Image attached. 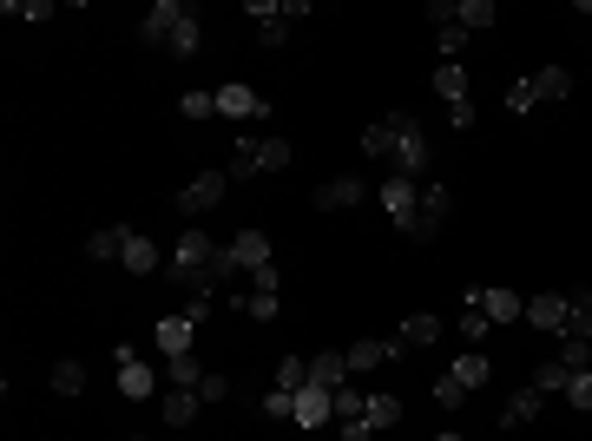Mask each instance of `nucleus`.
<instances>
[{"label": "nucleus", "mask_w": 592, "mask_h": 441, "mask_svg": "<svg viewBox=\"0 0 592 441\" xmlns=\"http://www.w3.org/2000/svg\"><path fill=\"white\" fill-rule=\"evenodd\" d=\"M454 376H461V389H487V382H494V363H487V349H468V356L454 363Z\"/></svg>", "instance_id": "nucleus-26"}, {"label": "nucleus", "mask_w": 592, "mask_h": 441, "mask_svg": "<svg viewBox=\"0 0 592 441\" xmlns=\"http://www.w3.org/2000/svg\"><path fill=\"white\" fill-rule=\"evenodd\" d=\"M435 402H441V409H461V402H468V389H461V376H454V369L435 382Z\"/></svg>", "instance_id": "nucleus-39"}, {"label": "nucleus", "mask_w": 592, "mask_h": 441, "mask_svg": "<svg viewBox=\"0 0 592 441\" xmlns=\"http://www.w3.org/2000/svg\"><path fill=\"white\" fill-rule=\"evenodd\" d=\"M527 86H533V106H553V99L573 93V73L566 66H540V73H527Z\"/></svg>", "instance_id": "nucleus-17"}, {"label": "nucleus", "mask_w": 592, "mask_h": 441, "mask_svg": "<svg viewBox=\"0 0 592 441\" xmlns=\"http://www.w3.org/2000/svg\"><path fill=\"white\" fill-rule=\"evenodd\" d=\"M152 343H158V356H191L198 323H191V316H158V323H152Z\"/></svg>", "instance_id": "nucleus-10"}, {"label": "nucleus", "mask_w": 592, "mask_h": 441, "mask_svg": "<svg viewBox=\"0 0 592 441\" xmlns=\"http://www.w3.org/2000/svg\"><path fill=\"white\" fill-rule=\"evenodd\" d=\"M448 211H454V191L441 185V178H428V185H421V205H415V224H408V237H415V244H428V237L448 224Z\"/></svg>", "instance_id": "nucleus-6"}, {"label": "nucleus", "mask_w": 592, "mask_h": 441, "mask_svg": "<svg viewBox=\"0 0 592 441\" xmlns=\"http://www.w3.org/2000/svg\"><path fill=\"white\" fill-rule=\"evenodd\" d=\"M474 119H481V112H474V99H461V106H448V126H454V132H468Z\"/></svg>", "instance_id": "nucleus-45"}, {"label": "nucleus", "mask_w": 592, "mask_h": 441, "mask_svg": "<svg viewBox=\"0 0 592 441\" xmlns=\"http://www.w3.org/2000/svg\"><path fill=\"white\" fill-rule=\"evenodd\" d=\"M0 14H7V20H27V27H40V20H53L60 7H53V0H7Z\"/></svg>", "instance_id": "nucleus-29"}, {"label": "nucleus", "mask_w": 592, "mask_h": 441, "mask_svg": "<svg viewBox=\"0 0 592 441\" xmlns=\"http://www.w3.org/2000/svg\"><path fill=\"white\" fill-rule=\"evenodd\" d=\"M362 415H369V395H362V389H336V428L362 422Z\"/></svg>", "instance_id": "nucleus-33"}, {"label": "nucleus", "mask_w": 592, "mask_h": 441, "mask_svg": "<svg viewBox=\"0 0 592 441\" xmlns=\"http://www.w3.org/2000/svg\"><path fill=\"white\" fill-rule=\"evenodd\" d=\"M540 402H546V395L533 389V382H527V389H514V402H507V409H500V428H527L533 415H540Z\"/></svg>", "instance_id": "nucleus-23"}, {"label": "nucleus", "mask_w": 592, "mask_h": 441, "mask_svg": "<svg viewBox=\"0 0 592 441\" xmlns=\"http://www.w3.org/2000/svg\"><path fill=\"white\" fill-rule=\"evenodd\" d=\"M362 198H369V178H329V185H316V211H356Z\"/></svg>", "instance_id": "nucleus-12"}, {"label": "nucleus", "mask_w": 592, "mask_h": 441, "mask_svg": "<svg viewBox=\"0 0 592 441\" xmlns=\"http://www.w3.org/2000/svg\"><path fill=\"white\" fill-rule=\"evenodd\" d=\"M343 356H349V376H362V369H382V363H395V356H408V349L395 343V336H382V343H375V336H362V343H349Z\"/></svg>", "instance_id": "nucleus-11"}, {"label": "nucleus", "mask_w": 592, "mask_h": 441, "mask_svg": "<svg viewBox=\"0 0 592 441\" xmlns=\"http://www.w3.org/2000/svg\"><path fill=\"white\" fill-rule=\"evenodd\" d=\"M277 389H310V356H283Z\"/></svg>", "instance_id": "nucleus-34"}, {"label": "nucleus", "mask_w": 592, "mask_h": 441, "mask_svg": "<svg viewBox=\"0 0 592 441\" xmlns=\"http://www.w3.org/2000/svg\"><path fill=\"white\" fill-rule=\"evenodd\" d=\"M178 112H185V119H218V93H204V86H191V93L178 99Z\"/></svg>", "instance_id": "nucleus-32"}, {"label": "nucleus", "mask_w": 592, "mask_h": 441, "mask_svg": "<svg viewBox=\"0 0 592 441\" xmlns=\"http://www.w3.org/2000/svg\"><path fill=\"white\" fill-rule=\"evenodd\" d=\"M454 20H461L468 33H487L500 14H494V0H454Z\"/></svg>", "instance_id": "nucleus-28"}, {"label": "nucleus", "mask_w": 592, "mask_h": 441, "mask_svg": "<svg viewBox=\"0 0 592 441\" xmlns=\"http://www.w3.org/2000/svg\"><path fill=\"white\" fill-rule=\"evenodd\" d=\"M435 441H468V435H461V428H441V435Z\"/></svg>", "instance_id": "nucleus-46"}, {"label": "nucleus", "mask_w": 592, "mask_h": 441, "mask_svg": "<svg viewBox=\"0 0 592 441\" xmlns=\"http://www.w3.org/2000/svg\"><path fill=\"white\" fill-rule=\"evenodd\" d=\"M119 395H125V402H152V395H158V369L145 363V356H139V363H119Z\"/></svg>", "instance_id": "nucleus-14"}, {"label": "nucleus", "mask_w": 592, "mask_h": 441, "mask_svg": "<svg viewBox=\"0 0 592 441\" xmlns=\"http://www.w3.org/2000/svg\"><path fill=\"white\" fill-rule=\"evenodd\" d=\"M586 369H592V363H586Z\"/></svg>", "instance_id": "nucleus-47"}, {"label": "nucleus", "mask_w": 592, "mask_h": 441, "mask_svg": "<svg viewBox=\"0 0 592 441\" xmlns=\"http://www.w3.org/2000/svg\"><path fill=\"white\" fill-rule=\"evenodd\" d=\"M336 415V389H296V428H323Z\"/></svg>", "instance_id": "nucleus-15"}, {"label": "nucleus", "mask_w": 592, "mask_h": 441, "mask_svg": "<svg viewBox=\"0 0 592 441\" xmlns=\"http://www.w3.org/2000/svg\"><path fill=\"white\" fill-rule=\"evenodd\" d=\"M224 191H231V172H198V178H191V185L172 198V211H178V218H204L211 205H224Z\"/></svg>", "instance_id": "nucleus-7"}, {"label": "nucleus", "mask_w": 592, "mask_h": 441, "mask_svg": "<svg viewBox=\"0 0 592 441\" xmlns=\"http://www.w3.org/2000/svg\"><path fill=\"white\" fill-rule=\"evenodd\" d=\"M362 152L382 158V165H395L402 178L428 172V132H421L415 112H389V119H375V126L362 132Z\"/></svg>", "instance_id": "nucleus-1"}, {"label": "nucleus", "mask_w": 592, "mask_h": 441, "mask_svg": "<svg viewBox=\"0 0 592 441\" xmlns=\"http://www.w3.org/2000/svg\"><path fill=\"white\" fill-rule=\"evenodd\" d=\"M204 376H211V369H204L198 356H165V382H172V389H198Z\"/></svg>", "instance_id": "nucleus-27"}, {"label": "nucleus", "mask_w": 592, "mask_h": 441, "mask_svg": "<svg viewBox=\"0 0 592 441\" xmlns=\"http://www.w3.org/2000/svg\"><path fill=\"white\" fill-rule=\"evenodd\" d=\"M290 145L264 139V132H237V152H231V185L237 178H257V172H290Z\"/></svg>", "instance_id": "nucleus-4"}, {"label": "nucleus", "mask_w": 592, "mask_h": 441, "mask_svg": "<svg viewBox=\"0 0 592 441\" xmlns=\"http://www.w3.org/2000/svg\"><path fill=\"white\" fill-rule=\"evenodd\" d=\"M244 316H250V323H277V297H270V290H250Z\"/></svg>", "instance_id": "nucleus-37"}, {"label": "nucleus", "mask_w": 592, "mask_h": 441, "mask_svg": "<svg viewBox=\"0 0 592 441\" xmlns=\"http://www.w3.org/2000/svg\"><path fill=\"white\" fill-rule=\"evenodd\" d=\"M566 402H573L579 415H592V369H579V376L566 382Z\"/></svg>", "instance_id": "nucleus-38"}, {"label": "nucleus", "mask_w": 592, "mask_h": 441, "mask_svg": "<svg viewBox=\"0 0 592 441\" xmlns=\"http://www.w3.org/2000/svg\"><path fill=\"white\" fill-rule=\"evenodd\" d=\"M527 323H533V330H546V336H560V330H566V297H553V290H546V297H533V303H527Z\"/></svg>", "instance_id": "nucleus-20"}, {"label": "nucleus", "mask_w": 592, "mask_h": 441, "mask_svg": "<svg viewBox=\"0 0 592 441\" xmlns=\"http://www.w3.org/2000/svg\"><path fill=\"white\" fill-rule=\"evenodd\" d=\"M53 389L79 395V389H86V363H53Z\"/></svg>", "instance_id": "nucleus-36"}, {"label": "nucleus", "mask_w": 592, "mask_h": 441, "mask_svg": "<svg viewBox=\"0 0 592 441\" xmlns=\"http://www.w3.org/2000/svg\"><path fill=\"white\" fill-rule=\"evenodd\" d=\"M487 330H494V323H487V316H481V310H461V336H468V343H474V349H481V343H487Z\"/></svg>", "instance_id": "nucleus-41"}, {"label": "nucleus", "mask_w": 592, "mask_h": 441, "mask_svg": "<svg viewBox=\"0 0 592 441\" xmlns=\"http://www.w3.org/2000/svg\"><path fill=\"white\" fill-rule=\"evenodd\" d=\"M270 112H277V106H270L257 86H244V79H224V86H218V119H244V126H264Z\"/></svg>", "instance_id": "nucleus-5"}, {"label": "nucleus", "mask_w": 592, "mask_h": 441, "mask_svg": "<svg viewBox=\"0 0 592 441\" xmlns=\"http://www.w3.org/2000/svg\"><path fill=\"white\" fill-rule=\"evenodd\" d=\"M125 237H132L125 224H106V231H93V237H86V257H99V264H112V257H125Z\"/></svg>", "instance_id": "nucleus-25"}, {"label": "nucleus", "mask_w": 592, "mask_h": 441, "mask_svg": "<svg viewBox=\"0 0 592 441\" xmlns=\"http://www.w3.org/2000/svg\"><path fill=\"white\" fill-rule=\"evenodd\" d=\"M139 40H145V47H172L178 60H191V53H198V40H204L198 7H191V0H158L152 14L139 20Z\"/></svg>", "instance_id": "nucleus-3"}, {"label": "nucleus", "mask_w": 592, "mask_h": 441, "mask_svg": "<svg viewBox=\"0 0 592 441\" xmlns=\"http://www.w3.org/2000/svg\"><path fill=\"white\" fill-rule=\"evenodd\" d=\"M566 343H592V290H573L566 297Z\"/></svg>", "instance_id": "nucleus-19"}, {"label": "nucleus", "mask_w": 592, "mask_h": 441, "mask_svg": "<svg viewBox=\"0 0 592 441\" xmlns=\"http://www.w3.org/2000/svg\"><path fill=\"white\" fill-rule=\"evenodd\" d=\"M566 382H573V369H566V363H540V369H533V389H540V395H566Z\"/></svg>", "instance_id": "nucleus-31"}, {"label": "nucleus", "mask_w": 592, "mask_h": 441, "mask_svg": "<svg viewBox=\"0 0 592 441\" xmlns=\"http://www.w3.org/2000/svg\"><path fill=\"white\" fill-rule=\"evenodd\" d=\"M553 363H566V369L579 376V369L592 363V343H566V336H560V356H553Z\"/></svg>", "instance_id": "nucleus-40"}, {"label": "nucleus", "mask_w": 592, "mask_h": 441, "mask_svg": "<svg viewBox=\"0 0 592 441\" xmlns=\"http://www.w3.org/2000/svg\"><path fill=\"white\" fill-rule=\"evenodd\" d=\"M158 409H165V428H191V422H198V409H204V395L198 389H165V395H158Z\"/></svg>", "instance_id": "nucleus-16"}, {"label": "nucleus", "mask_w": 592, "mask_h": 441, "mask_svg": "<svg viewBox=\"0 0 592 441\" xmlns=\"http://www.w3.org/2000/svg\"><path fill=\"white\" fill-rule=\"evenodd\" d=\"M119 264L132 270V277H152V270H158V244H152L145 231H132V237H125V257H119Z\"/></svg>", "instance_id": "nucleus-22"}, {"label": "nucleus", "mask_w": 592, "mask_h": 441, "mask_svg": "<svg viewBox=\"0 0 592 441\" xmlns=\"http://www.w3.org/2000/svg\"><path fill=\"white\" fill-rule=\"evenodd\" d=\"M343 382H349V356H343V349L310 356V389H343Z\"/></svg>", "instance_id": "nucleus-18"}, {"label": "nucleus", "mask_w": 592, "mask_h": 441, "mask_svg": "<svg viewBox=\"0 0 592 441\" xmlns=\"http://www.w3.org/2000/svg\"><path fill=\"white\" fill-rule=\"evenodd\" d=\"M264 415H270V422H296V389H270L264 395Z\"/></svg>", "instance_id": "nucleus-35"}, {"label": "nucleus", "mask_w": 592, "mask_h": 441, "mask_svg": "<svg viewBox=\"0 0 592 441\" xmlns=\"http://www.w3.org/2000/svg\"><path fill=\"white\" fill-rule=\"evenodd\" d=\"M395 343H402V349H435L441 343V316H428V310L408 316L402 330H395Z\"/></svg>", "instance_id": "nucleus-21"}, {"label": "nucleus", "mask_w": 592, "mask_h": 441, "mask_svg": "<svg viewBox=\"0 0 592 441\" xmlns=\"http://www.w3.org/2000/svg\"><path fill=\"white\" fill-rule=\"evenodd\" d=\"M198 395H204V409H211V402H231V382H224L218 369H211V376L198 382Z\"/></svg>", "instance_id": "nucleus-42"}, {"label": "nucleus", "mask_w": 592, "mask_h": 441, "mask_svg": "<svg viewBox=\"0 0 592 441\" xmlns=\"http://www.w3.org/2000/svg\"><path fill=\"white\" fill-rule=\"evenodd\" d=\"M172 284H191V290H218V284H244V277H237L231 251H224L218 237L185 231V237H178V251H172Z\"/></svg>", "instance_id": "nucleus-2"}, {"label": "nucleus", "mask_w": 592, "mask_h": 441, "mask_svg": "<svg viewBox=\"0 0 592 441\" xmlns=\"http://www.w3.org/2000/svg\"><path fill=\"white\" fill-rule=\"evenodd\" d=\"M468 310H481L487 323H514V316H527V297L520 290H507V284H481L468 297Z\"/></svg>", "instance_id": "nucleus-9"}, {"label": "nucleus", "mask_w": 592, "mask_h": 441, "mask_svg": "<svg viewBox=\"0 0 592 441\" xmlns=\"http://www.w3.org/2000/svg\"><path fill=\"white\" fill-rule=\"evenodd\" d=\"M507 112H533V86H527V79H514V86H507Z\"/></svg>", "instance_id": "nucleus-43"}, {"label": "nucleus", "mask_w": 592, "mask_h": 441, "mask_svg": "<svg viewBox=\"0 0 592 441\" xmlns=\"http://www.w3.org/2000/svg\"><path fill=\"white\" fill-rule=\"evenodd\" d=\"M362 422H369L375 435H382V428L402 422V402H395V395H369V415H362Z\"/></svg>", "instance_id": "nucleus-30"}, {"label": "nucleus", "mask_w": 592, "mask_h": 441, "mask_svg": "<svg viewBox=\"0 0 592 441\" xmlns=\"http://www.w3.org/2000/svg\"><path fill=\"white\" fill-rule=\"evenodd\" d=\"M435 93L448 99V106H461V99H468V66H461V60H441L435 66Z\"/></svg>", "instance_id": "nucleus-24"}, {"label": "nucleus", "mask_w": 592, "mask_h": 441, "mask_svg": "<svg viewBox=\"0 0 592 441\" xmlns=\"http://www.w3.org/2000/svg\"><path fill=\"white\" fill-rule=\"evenodd\" d=\"M224 251H231L237 277H250V270H264V264H270V237H264V231H237Z\"/></svg>", "instance_id": "nucleus-13"}, {"label": "nucleus", "mask_w": 592, "mask_h": 441, "mask_svg": "<svg viewBox=\"0 0 592 441\" xmlns=\"http://www.w3.org/2000/svg\"><path fill=\"white\" fill-rule=\"evenodd\" d=\"M415 205H421V178H402V172L382 178V211H389V224L402 237H408V224H415Z\"/></svg>", "instance_id": "nucleus-8"}, {"label": "nucleus", "mask_w": 592, "mask_h": 441, "mask_svg": "<svg viewBox=\"0 0 592 441\" xmlns=\"http://www.w3.org/2000/svg\"><path fill=\"white\" fill-rule=\"evenodd\" d=\"M244 284H250V290H270V297H277V284H283V277H277V264H264V270H250Z\"/></svg>", "instance_id": "nucleus-44"}]
</instances>
